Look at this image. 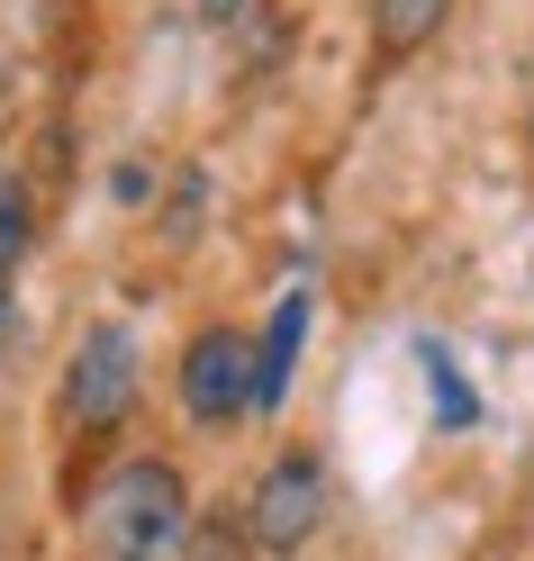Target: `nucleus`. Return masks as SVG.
I'll use <instances>...</instances> for the list:
<instances>
[{
    "mask_svg": "<svg viewBox=\"0 0 534 561\" xmlns=\"http://www.w3.org/2000/svg\"><path fill=\"white\" fill-rule=\"evenodd\" d=\"M308 318H317V299H308V290H281V308L263 318V335H254V416H272L281 399H291V371H299Z\"/></svg>",
    "mask_w": 534,
    "mask_h": 561,
    "instance_id": "5",
    "label": "nucleus"
},
{
    "mask_svg": "<svg viewBox=\"0 0 534 561\" xmlns=\"http://www.w3.org/2000/svg\"><path fill=\"white\" fill-rule=\"evenodd\" d=\"M245 10V0H200V19H236Z\"/></svg>",
    "mask_w": 534,
    "mask_h": 561,
    "instance_id": "9",
    "label": "nucleus"
},
{
    "mask_svg": "<svg viewBox=\"0 0 534 561\" xmlns=\"http://www.w3.org/2000/svg\"><path fill=\"white\" fill-rule=\"evenodd\" d=\"M91 561H163L191 535V480L163 453H127L118 471H100L91 507H82Z\"/></svg>",
    "mask_w": 534,
    "mask_h": 561,
    "instance_id": "1",
    "label": "nucleus"
},
{
    "mask_svg": "<svg viewBox=\"0 0 534 561\" xmlns=\"http://www.w3.org/2000/svg\"><path fill=\"white\" fill-rule=\"evenodd\" d=\"M136 380H146V363H136V335L127 327H91L73 354H64V380H55V416L73 435L91 426H118V416L136 408Z\"/></svg>",
    "mask_w": 534,
    "mask_h": 561,
    "instance_id": "3",
    "label": "nucleus"
},
{
    "mask_svg": "<svg viewBox=\"0 0 534 561\" xmlns=\"http://www.w3.org/2000/svg\"><path fill=\"white\" fill-rule=\"evenodd\" d=\"M444 19H453V0H372V46H380V64H408L417 46H435Z\"/></svg>",
    "mask_w": 534,
    "mask_h": 561,
    "instance_id": "6",
    "label": "nucleus"
},
{
    "mask_svg": "<svg viewBox=\"0 0 534 561\" xmlns=\"http://www.w3.org/2000/svg\"><path fill=\"white\" fill-rule=\"evenodd\" d=\"M19 254H27V191L10 182V172H0V290H10Z\"/></svg>",
    "mask_w": 534,
    "mask_h": 561,
    "instance_id": "8",
    "label": "nucleus"
},
{
    "mask_svg": "<svg viewBox=\"0 0 534 561\" xmlns=\"http://www.w3.org/2000/svg\"><path fill=\"white\" fill-rule=\"evenodd\" d=\"M317 525H327V462H317L308 444H291V453L263 462L254 499H245V535H254V552L291 561V552L317 543Z\"/></svg>",
    "mask_w": 534,
    "mask_h": 561,
    "instance_id": "2",
    "label": "nucleus"
},
{
    "mask_svg": "<svg viewBox=\"0 0 534 561\" xmlns=\"http://www.w3.org/2000/svg\"><path fill=\"white\" fill-rule=\"evenodd\" d=\"M425 380H435V426H444V435H462V426L480 416V399H471V380L453 371L444 344H425Z\"/></svg>",
    "mask_w": 534,
    "mask_h": 561,
    "instance_id": "7",
    "label": "nucleus"
},
{
    "mask_svg": "<svg viewBox=\"0 0 534 561\" xmlns=\"http://www.w3.org/2000/svg\"><path fill=\"white\" fill-rule=\"evenodd\" d=\"M182 408L200 416V426H236V416H254V335L200 327L191 354H182Z\"/></svg>",
    "mask_w": 534,
    "mask_h": 561,
    "instance_id": "4",
    "label": "nucleus"
}]
</instances>
